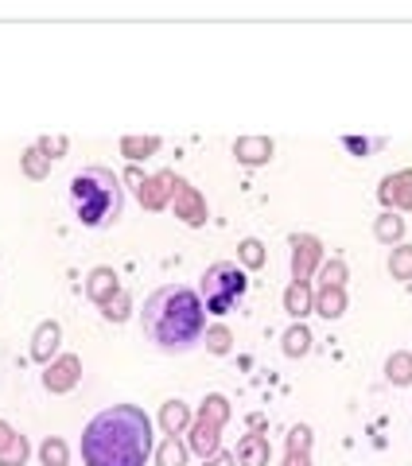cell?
<instances>
[{
  "instance_id": "6da1fadb",
  "label": "cell",
  "mask_w": 412,
  "mask_h": 466,
  "mask_svg": "<svg viewBox=\"0 0 412 466\" xmlns=\"http://www.w3.org/2000/svg\"><path fill=\"white\" fill-rule=\"evenodd\" d=\"M152 454V420L136 405L101 408L82 431L86 466H144Z\"/></svg>"
},
{
  "instance_id": "7a4b0ae2",
  "label": "cell",
  "mask_w": 412,
  "mask_h": 466,
  "mask_svg": "<svg viewBox=\"0 0 412 466\" xmlns=\"http://www.w3.org/2000/svg\"><path fill=\"white\" fill-rule=\"evenodd\" d=\"M141 326L160 354H187L206 334V307L187 284H164L144 300Z\"/></svg>"
},
{
  "instance_id": "3957f363",
  "label": "cell",
  "mask_w": 412,
  "mask_h": 466,
  "mask_svg": "<svg viewBox=\"0 0 412 466\" xmlns=\"http://www.w3.org/2000/svg\"><path fill=\"white\" fill-rule=\"evenodd\" d=\"M67 203H70V214L78 226L105 229L125 214V187L109 167L93 164V167H82V172L70 175Z\"/></svg>"
},
{
  "instance_id": "277c9868",
  "label": "cell",
  "mask_w": 412,
  "mask_h": 466,
  "mask_svg": "<svg viewBox=\"0 0 412 466\" xmlns=\"http://www.w3.org/2000/svg\"><path fill=\"white\" fill-rule=\"evenodd\" d=\"M246 292H249V277L234 261L210 264L203 272V284H198V300H203V307L210 315H230L241 300H246Z\"/></svg>"
},
{
  "instance_id": "5b68a950",
  "label": "cell",
  "mask_w": 412,
  "mask_h": 466,
  "mask_svg": "<svg viewBox=\"0 0 412 466\" xmlns=\"http://www.w3.org/2000/svg\"><path fill=\"white\" fill-rule=\"evenodd\" d=\"M230 420V400L222 397V393H210L206 400H203V412L191 420V447L195 454H214L218 451V439H222V423Z\"/></svg>"
},
{
  "instance_id": "8992f818",
  "label": "cell",
  "mask_w": 412,
  "mask_h": 466,
  "mask_svg": "<svg viewBox=\"0 0 412 466\" xmlns=\"http://www.w3.org/2000/svg\"><path fill=\"white\" fill-rule=\"evenodd\" d=\"M288 245H292V280L295 284H308V277L315 272V264L323 261L319 237H311V233H292Z\"/></svg>"
},
{
  "instance_id": "52a82bcc",
  "label": "cell",
  "mask_w": 412,
  "mask_h": 466,
  "mask_svg": "<svg viewBox=\"0 0 412 466\" xmlns=\"http://www.w3.org/2000/svg\"><path fill=\"white\" fill-rule=\"evenodd\" d=\"M175 218L179 221H187V226H206V218H210V210H206V198L198 195V190L187 183V179H179L175 183Z\"/></svg>"
},
{
  "instance_id": "ba28073f",
  "label": "cell",
  "mask_w": 412,
  "mask_h": 466,
  "mask_svg": "<svg viewBox=\"0 0 412 466\" xmlns=\"http://www.w3.org/2000/svg\"><path fill=\"white\" fill-rule=\"evenodd\" d=\"M78 377H82V358L78 354H62V358H55V362L47 366L44 389H47V393H70V389L78 385Z\"/></svg>"
},
{
  "instance_id": "9c48e42d",
  "label": "cell",
  "mask_w": 412,
  "mask_h": 466,
  "mask_svg": "<svg viewBox=\"0 0 412 466\" xmlns=\"http://www.w3.org/2000/svg\"><path fill=\"white\" fill-rule=\"evenodd\" d=\"M175 183H179L175 172H160V175L144 179V183L136 187V195H141V206H144V210H164V206L175 198Z\"/></svg>"
},
{
  "instance_id": "30bf717a",
  "label": "cell",
  "mask_w": 412,
  "mask_h": 466,
  "mask_svg": "<svg viewBox=\"0 0 412 466\" xmlns=\"http://www.w3.org/2000/svg\"><path fill=\"white\" fill-rule=\"evenodd\" d=\"M377 198L385 203V210H412V172H397V175H385L382 187H377Z\"/></svg>"
},
{
  "instance_id": "8fae6325",
  "label": "cell",
  "mask_w": 412,
  "mask_h": 466,
  "mask_svg": "<svg viewBox=\"0 0 412 466\" xmlns=\"http://www.w3.org/2000/svg\"><path fill=\"white\" fill-rule=\"evenodd\" d=\"M272 152H277V144H272L269 136H238V144H234L238 164H246V167H261V164H269V160H272Z\"/></svg>"
},
{
  "instance_id": "7c38bea8",
  "label": "cell",
  "mask_w": 412,
  "mask_h": 466,
  "mask_svg": "<svg viewBox=\"0 0 412 466\" xmlns=\"http://www.w3.org/2000/svg\"><path fill=\"white\" fill-rule=\"evenodd\" d=\"M117 292H121V284H117V272H113V269H105V264H101V269L90 272V280H86V300L90 303L105 307Z\"/></svg>"
},
{
  "instance_id": "4fadbf2b",
  "label": "cell",
  "mask_w": 412,
  "mask_h": 466,
  "mask_svg": "<svg viewBox=\"0 0 412 466\" xmlns=\"http://www.w3.org/2000/svg\"><path fill=\"white\" fill-rule=\"evenodd\" d=\"M59 338H62V326L55 319L39 323L36 326V338H31V358H36V362H44V366H51V358H55V350H59Z\"/></svg>"
},
{
  "instance_id": "5bb4252c",
  "label": "cell",
  "mask_w": 412,
  "mask_h": 466,
  "mask_svg": "<svg viewBox=\"0 0 412 466\" xmlns=\"http://www.w3.org/2000/svg\"><path fill=\"white\" fill-rule=\"evenodd\" d=\"M284 466H311V428H292L288 431V459Z\"/></svg>"
},
{
  "instance_id": "9a60e30c",
  "label": "cell",
  "mask_w": 412,
  "mask_h": 466,
  "mask_svg": "<svg viewBox=\"0 0 412 466\" xmlns=\"http://www.w3.org/2000/svg\"><path fill=\"white\" fill-rule=\"evenodd\" d=\"M269 439L265 436H246L238 443V454L234 459L241 462V466H269Z\"/></svg>"
},
{
  "instance_id": "2e32d148",
  "label": "cell",
  "mask_w": 412,
  "mask_h": 466,
  "mask_svg": "<svg viewBox=\"0 0 412 466\" xmlns=\"http://www.w3.org/2000/svg\"><path fill=\"white\" fill-rule=\"evenodd\" d=\"M284 311L292 315V319H303L308 311H315V295L308 284H288V292H284Z\"/></svg>"
},
{
  "instance_id": "e0dca14e",
  "label": "cell",
  "mask_w": 412,
  "mask_h": 466,
  "mask_svg": "<svg viewBox=\"0 0 412 466\" xmlns=\"http://www.w3.org/2000/svg\"><path fill=\"white\" fill-rule=\"evenodd\" d=\"M160 423L167 436H183V428H191V408L183 405V400H167L160 408Z\"/></svg>"
},
{
  "instance_id": "ac0fdd59",
  "label": "cell",
  "mask_w": 412,
  "mask_h": 466,
  "mask_svg": "<svg viewBox=\"0 0 412 466\" xmlns=\"http://www.w3.org/2000/svg\"><path fill=\"white\" fill-rule=\"evenodd\" d=\"M315 311L323 315V319H343L346 315V292L343 288H319V295H315Z\"/></svg>"
},
{
  "instance_id": "d6986e66",
  "label": "cell",
  "mask_w": 412,
  "mask_h": 466,
  "mask_svg": "<svg viewBox=\"0 0 412 466\" xmlns=\"http://www.w3.org/2000/svg\"><path fill=\"white\" fill-rule=\"evenodd\" d=\"M160 152V136H125L121 141V156L125 160H148V156Z\"/></svg>"
},
{
  "instance_id": "ffe728a7",
  "label": "cell",
  "mask_w": 412,
  "mask_h": 466,
  "mask_svg": "<svg viewBox=\"0 0 412 466\" xmlns=\"http://www.w3.org/2000/svg\"><path fill=\"white\" fill-rule=\"evenodd\" d=\"M374 237L382 241V245H393V241H400V237H405V218L393 214V210H385V214L374 221Z\"/></svg>"
},
{
  "instance_id": "44dd1931",
  "label": "cell",
  "mask_w": 412,
  "mask_h": 466,
  "mask_svg": "<svg viewBox=\"0 0 412 466\" xmlns=\"http://www.w3.org/2000/svg\"><path fill=\"white\" fill-rule=\"evenodd\" d=\"M20 167H24L28 179H47L51 175V160L44 152H39V144H31L24 156H20Z\"/></svg>"
},
{
  "instance_id": "7402d4cb",
  "label": "cell",
  "mask_w": 412,
  "mask_h": 466,
  "mask_svg": "<svg viewBox=\"0 0 412 466\" xmlns=\"http://www.w3.org/2000/svg\"><path fill=\"white\" fill-rule=\"evenodd\" d=\"M311 350V331L303 323H295V326H288V334H284V354L288 358H303Z\"/></svg>"
},
{
  "instance_id": "603a6c76",
  "label": "cell",
  "mask_w": 412,
  "mask_h": 466,
  "mask_svg": "<svg viewBox=\"0 0 412 466\" xmlns=\"http://www.w3.org/2000/svg\"><path fill=\"white\" fill-rule=\"evenodd\" d=\"M156 462L160 466H187V447L179 443V436H167L160 443V451H156Z\"/></svg>"
},
{
  "instance_id": "cb8c5ba5",
  "label": "cell",
  "mask_w": 412,
  "mask_h": 466,
  "mask_svg": "<svg viewBox=\"0 0 412 466\" xmlns=\"http://www.w3.org/2000/svg\"><path fill=\"white\" fill-rule=\"evenodd\" d=\"M389 277L412 280V245H397L393 253H389Z\"/></svg>"
},
{
  "instance_id": "d4e9b609",
  "label": "cell",
  "mask_w": 412,
  "mask_h": 466,
  "mask_svg": "<svg viewBox=\"0 0 412 466\" xmlns=\"http://www.w3.org/2000/svg\"><path fill=\"white\" fill-rule=\"evenodd\" d=\"M385 377L393 385H412V354H393L385 362Z\"/></svg>"
},
{
  "instance_id": "484cf974",
  "label": "cell",
  "mask_w": 412,
  "mask_h": 466,
  "mask_svg": "<svg viewBox=\"0 0 412 466\" xmlns=\"http://www.w3.org/2000/svg\"><path fill=\"white\" fill-rule=\"evenodd\" d=\"M28 454H31L28 439L16 431V436H12V443H8V447L0 451V466H24V462H28Z\"/></svg>"
},
{
  "instance_id": "4316f807",
  "label": "cell",
  "mask_w": 412,
  "mask_h": 466,
  "mask_svg": "<svg viewBox=\"0 0 412 466\" xmlns=\"http://www.w3.org/2000/svg\"><path fill=\"white\" fill-rule=\"evenodd\" d=\"M129 311H133V300H129V292H125V288L101 307V315H105L109 323H125V319H129Z\"/></svg>"
},
{
  "instance_id": "83f0119b",
  "label": "cell",
  "mask_w": 412,
  "mask_h": 466,
  "mask_svg": "<svg viewBox=\"0 0 412 466\" xmlns=\"http://www.w3.org/2000/svg\"><path fill=\"white\" fill-rule=\"evenodd\" d=\"M238 257H241V264H246V269H261V264H265V245H261L257 237H246L238 245Z\"/></svg>"
},
{
  "instance_id": "f1b7e54d",
  "label": "cell",
  "mask_w": 412,
  "mask_h": 466,
  "mask_svg": "<svg viewBox=\"0 0 412 466\" xmlns=\"http://www.w3.org/2000/svg\"><path fill=\"white\" fill-rule=\"evenodd\" d=\"M39 459H44V466H67V459H70V454H67V443L55 439V436L44 439V447H39Z\"/></svg>"
},
{
  "instance_id": "f546056e",
  "label": "cell",
  "mask_w": 412,
  "mask_h": 466,
  "mask_svg": "<svg viewBox=\"0 0 412 466\" xmlns=\"http://www.w3.org/2000/svg\"><path fill=\"white\" fill-rule=\"evenodd\" d=\"M230 346H234V334H230L226 326H210V331H206V350H210V354H230Z\"/></svg>"
},
{
  "instance_id": "4dcf8cb0",
  "label": "cell",
  "mask_w": 412,
  "mask_h": 466,
  "mask_svg": "<svg viewBox=\"0 0 412 466\" xmlns=\"http://www.w3.org/2000/svg\"><path fill=\"white\" fill-rule=\"evenodd\" d=\"M67 148H70L67 136H44V141H39V152H44L47 160H62V156H67Z\"/></svg>"
},
{
  "instance_id": "1f68e13d",
  "label": "cell",
  "mask_w": 412,
  "mask_h": 466,
  "mask_svg": "<svg viewBox=\"0 0 412 466\" xmlns=\"http://www.w3.org/2000/svg\"><path fill=\"white\" fill-rule=\"evenodd\" d=\"M343 280H346V264L339 257L327 261L323 264V284H327V288H343Z\"/></svg>"
},
{
  "instance_id": "d6a6232c",
  "label": "cell",
  "mask_w": 412,
  "mask_h": 466,
  "mask_svg": "<svg viewBox=\"0 0 412 466\" xmlns=\"http://www.w3.org/2000/svg\"><path fill=\"white\" fill-rule=\"evenodd\" d=\"M343 144L351 148L354 156H366V152H374V148H382V141H358V136H343Z\"/></svg>"
},
{
  "instance_id": "836d02e7",
  "label": "cell",
  "mask_w": 412,
  "mask_h": 466,
  "mask_svg": "<svg viewBox=\"0 0 412 466\" xmlns=\"http://www.w3.org/2000/svg\"><path fill=\"white\" fill-rule=\"evenodd\" d=\"M234 462L238 459L230 451H214V454H206V459H203V466H234Z\"/></svg>"
},
{
  "instance_id": "e575fe53",
  "label": "cell",
  "mask_w": 412,
  "mask_h": 466,
  "mask_svg": "<svg viewBox=\"0 0 412 466\" xmlns=\"http://www.w3.org/2000/svg\"><path fill=\"white\" fill-rule=\"evenodd\" d=\"M12 436H16V428L8 420H0V451L8 447V443H12Z\"/></svg>"
}]
</instances>
